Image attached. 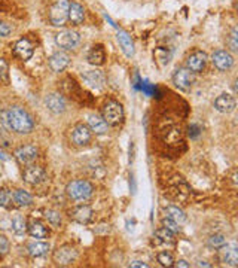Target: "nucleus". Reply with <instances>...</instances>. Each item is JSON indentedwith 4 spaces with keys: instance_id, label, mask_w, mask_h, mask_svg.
<instances>
[{
    "instance_id": "f257e3e1",
    "label": "nucleus",
    "mask_w": 238,
    "mask_h": 268,
    "mask_svg": "<svg viewBox=\"0 0 238 268\" xmlns=\"http://www.w3.org/2000/svg\"><path fill=\"white\" fill-rule=\"evenodd\" d=\"M6 110H8V118H9V127L12 131L18 134H29L33 131V118L29 115L27 110L21 107H11Z\"/></svg>"
},
{
    "instance_id": "f03ea898",
    "label": "nucleus",
    "mask_w": 238,
    "mask_h": 268,
    "mask_svg": "<svg viewBox=\"0 0 238 268\" xmlns=\"http://www.w3.org/2000/svg\"><path fill=\"white\" fill-rule=\"evenodd\" d=\"M68 198H71L73 201H87L93 197L94 192V186L84 179L79 180H71L66 188Z\"/></svg>"
},
{
    "instance_id": "7ed1b4c3",
    "label": "nucleus",
    "mask_w": 238,
    "mask_h": 268,
    "mask_svg": "<svg viewBox=\"0 0 238 268\" xmlns=\"http://www.w3.org/2000/svg\"><path fill=\"white\" fill-rule=\"evenodd\" d=\"M103 119L107 122V125H112V127H118L119 124H122L124 121V107L121 103L115 100H109L104 106H103L102 112Z\"/></svg>"
},
{
    "instance_id": "20e7f679",
    "label": "nucleus",
    "mask_w": 238,
    "mask_h": 268,
    "mask_svg": "<svg viewBox=\"0 0 238 268\" xmlns=\"http://www.w3.org/2000/svg\"><path fill=\"white\" fill-rule=\"evenodd\" d=\"M68 0H57L49 9V23L55 27L64 26L68 17Z\"/></svg>"
},
{
    "instance_id": "39448f33",
    "label": "nucleus",
    "mask_w": 238,
    "mask_h": 268,
    "mask_svg": "<svg viewBox=\"0 0 238 268\" xmlns=\"http://www.w3.org/2000/svg\"><path fill=\"white\" fill-rule=\"evenodd\" d=\"M173 84L179 90L188 93V91L192 90V87L195 84V75L189 69H186V67H179L174 72V75H173Z\"/></svg>"
},
{
    "instance_id": "423d86ee",
    "label": "nucleus",
    "mask_w": 238,
    "mask_h": 268,
    "mask_svg": "<svg viewBox=\"0 0 238 268\" xmlns=\"http://www.w3.org/2000/svg\"><path fill=\"white\" fill-rule=\"evenodd\" d=\"M77 258V250L71 246H61L54 252V262L57 265L66 267V265H71Z\"/></svg>"
},
{
    "instance_id": "0eeeda50",
    "label": "nucleus",
    "mask_w": 238,
    "mask_h": 268,
    "mask_svg": "<svg viewBox=\"0 0 238 268\" xmlns=\"http://www.w3.org/2000/svg\"><path fill=\"white\" fill-rule=\"evenodd\" d=\"M82 81L84 84L96 91H100L106 85V76L100 70H88L82 75Z\"/></svg>"
},
{
    "instance_id": "6e6552de",
    "label": "nucleus",
    "mask_w": 238,
    "mask_h": 268,
    "mask_svg": "<svg viewBox=\"0 0 238 268\" xmlns=\"http://www.w3.org/2000/svg\"><path fill=\"white\" fill-rule=\"evenodd\" d=\"M81 42V36L74 30H63L55 34V43L63 49H73Z\"/></svg>"
},
{
    "instance_id": "1a4fd4ad",
    "label": "nucleus",
    "mask_w": 238,
    "mask_h": 268,
    "mask_svg": "<svg viewBox=\"0 0 238 268\" xmlns=\"http://www.w3.org/2000/svg\"><path fill=\"white\" fill-rule=\"evenodd\" d=\"M211 61L214 67L220 72H226L231 67L234 66V57L231 52L225 51V49H217L213 55H211Z\"/></svg>"
},
{
    "instance_id": "9d476101",
    "label": "nucleus",
    "mask_w": 238,
    "mask_h": 268,
    "mask_svg": "<svg viewBox=\"0 0 238 268\" xmlns=\"http://www.w3.org/2000/svg\"><path fill=\"white\" fill-rule=\"evenodd\" d=\"M207 54L203 51H195L192 52L188 58H186V69H189L192 73H200L204 70L205 64H207Z\"/></svg>"
},
{
    "instance_id": "9b49d317",
    "label": "nucleus",
    "mask_w": 238,
    "mask_h": 268,
    "mask_svg": "<svg viewBox=\"0 0 238 268\" xmlns=\"http://www.w3.org/2000/svg\"><path fill=\"white\" fill-rule=\"evenodd\" d=\"M15 158L20 164L23 166H29L36 161L37 158V148L33 145H27V146H21L15 151Z\"/></svg>"
},
{
    "instance_id": "f8f14e48",
    "label": "nucleus",
    "mask_w": 238,
    "mask_h": 268,
    "mask_svg": "<svg viewBox=\"0 0 238 268\" xmlns=\"http://www.w3.org/2000/svg\"><path fill=\"white\" fill-rule=\"evenodd\" d=\"M91 130H90V127L88 125H85V124H77V125H74V128L71 130V140H73V143L74 145H77V146H85V145H88L90 142H91Z\"/></svg>"
},
{
    "instance_id": "ddd939ff",
    "label": "nucleus",
    "mask_w": 238,
    "mask_h": 268,
    "mask_svg": "<svg viewBox=\"0 0 238 268\" xmlns=\"http://www.w3.org/2000/svg\"><path fill=\"white\" fill-rule=\"evenodd\" d=\"M237 101L234 99V96L231 94H220L216 100H214V109L220 113H231L235 110Z\"/></svg>"
},
{
    "instance_id": "4468645a",
    "label": "nucleus",
    "mask_w": 238,
    "mask_h": 268,
    "mask_svg": "<svg viewBox=\"0 0 238 268\" xmlns=\"http://www.w3.org/2000/svg\"><path fill=\"white\" fill-rule=\"evenodd\" d=\"M14 54L21 58L23 61H27L33 57L34 48L33 45L30 43V40L27 39H20L15 45H14Z\"/></svg>"
},
{
    "instance_id": "2eb2a0df",
    "label": "nucleus",
    "mask_w": 238,
    "mask_h": 268,
    "mask_svg": "<svg viewBox=\"0 0 238 268\" xmlns=\"http://www.w3.org/2000/svg\"><path fill=\"white\" fill-rule=\"evenodd\" d=\"M23 177H24V180H26L27 183H30V185H39L40 182L45 180L46 173H45L43 168L39 167V166L29 164V167L26 168L24 173H23Z\"/></svg>"
},
{
    "instance_id": "dca6fc26",
    "label": "nucleus",
    "mask_w": 238,
    "mask_h": 268,
    "mask_svg": "<svg viewBox=\"0 0 238 268\" xmlns=\"http://www.w3.org/2000/svg\"><path fill=\"white\" fill-rule=\"evenodd\" d=\"M68 64H70V57L63 51H58L49 57V69L55 73L63 72Z\"/></svg>"
},
{
    "instance_id": "f3484780",
    "label": "nucleus",
    "mask_w": 238,
    "mask_h": 268,
    "mask_svg": "<svg viewBox=\"0 0 238 268\" xmlns=\"http://www.w3.org/2000/svg\"><path fill=\"white\" fill-rule=\"evenodd\" d=\"M46 107L52 112V113H55V115H60V113H63L64 110H66V100H64V97L61 96V94H58V93H52V94H49L48 97H46Z\"/></svg>"
},
{
    "instance_id": "a211bd4d",
    "label": "nucleus",
    "mask_w": 238,
    "mask_h": 268,
    "mask_svg": "<svg viewBox=\"0 0 238 268\" xmlns=\"http://www.w3.org/2000/svg\"><path fill=\"white\" fill-rule=\"evenodd\" d=\"M70 216L77 224L87 225V224H90L93 221V209L90 206H79V207L71 210Z\"/></svg>"
},
{
    "instance_id": "6ab92c4d",
    "label": "nucleus",
    "mask_w": 238,
    "mask_h": 268,
    "mask_svg": "<svg viewBox=\"0 0 238 268\" xmlns=\"http://www.w3.org/2000/svg\"><path fill=\"white\" fill-rule=\"evenodd\" d=\"M222 253H220V258L223 261V264L229 265V267H237L238 265V250H237V244H226L223 246L222 249H219Z\"/></svg>"
},
{
    "instance_id": "aec40b11",
    "label": "nucleus",
    "mask_w": 238,
    "mask_h": 268,
    "mask_svg": "<svg viewBox=\"0 0 238 268\" xmlns=\"http://www.w3.org/2000/svg\"><path fill=\"white\" fill-rule=\"evenodd\" d=\"M67 20L74 24V26H79L84 23L85 20V9L82 5H79L77 2H71L70 6H68V17Z\"/></svg>"
},
{
    "instance_id": "412c9836",
    "label": "nucleus",
    "mask_w": 238,
    "mask_h": 268,
    "mask_svg": "<svg viewBox=\"0 0 238 268\" xmlns=\"http://www.w3.org/2000/svg\"><path fill=\"white\" fill-rule=\"evenodd\" d=\"M88 127H90L91 133L103 136V134L107 133V127L109 125L100 115H90L88 116Z\"/></svg>"
},
{
    "instance_id": "4be33fe9",
    "label": "nucleus",
    "mask_w": 238,
    "mask_h": 268,
    "mask_svg": "<svg viewBox=\"0 0 238 268\" xmlns=\"http://www.w3.org/2000/svg\"><path fill=\"white\" fill-rule=\"evenodd\" d=\"M116 39H118V42H119L124 54L127 57H133L134 55V42H133L131 36L127 33V32H124V30H119L118 34H116Z\"/></svg>"
},
{
    "instance_id": "5701e85b",
    "label": "nucleus",
    "mask_w": 238,
    "mask_h": 268,
    "mask_svg": "<svg viewBox=\"0 0 238 268\" xmlns=\"http://www.w3.org/2000/svg\"><path fill=\"white\" fill-rule=\"evenodd\" d=\"M104 60H106V52H104L103 46L96 45L88 54V63H91L94 66H102L104 64Z\"/></svg>"
},
{
    "instance_id": "b1692460",
    "label": "nucleus",
    "mask_w": 238,
    "mask_h": 268,
    "mask_svg": "<svg viewBox=\"0 0 238 268\" xmlns=\"http://www.w3.org/2000/svg\"><path fill=\"white\" fill-rule=\"evenodd\" d=\"M27 230H29V234L34 237V238H46L49 235V230L42 222H39V221L30 222L29 227H27Z\"/></svg>"
},
{
    "instance_id": "393cba45",
    "label": "nucleus",
    "mask_w": 238,
    "mask_h": 268,
    "mask_svg": "<svg viewBox=\"0 0 238 268\" xmlns=\"http://www.w3.org/2000/svg\"><path fill=\"white\" fill-rule=\"evenodd\" d=\"M49 243H45V241H36V243H32L29 244L27 250L29 253L33 256V258H40V256H45L48 252H49Z\"/></svg>"
},
{
    "instance_id": "a878e982",
    "label": "nucleus",
    "mask_w": 238,
    "mask_h": 268,
    "mask_svg": "<svg viewBox=\"0 0 238 268\" xmlns=\"http://www.w3.org/2000/svg\"><path fill=\"white\" fill-rule=\"evenodd\" d=\"M14 203L20 207H27V206L33 204V197L23 189H17L14 192Z\"/></svg>"
},
{
    "instance_id": "bb28decb",
    "label": "nucleus",
    "mask_w": 238,
    "mask_h": 268,
    "mask_svg": "<svg viewBox=\"0 0 238 268\" xmlns=\"http://www.w3.org/2000/svg\"><path fill=\"white\" fill-rule=\"evenodd\" d=\"M166 213H167L169 218H171L173 221H176L177 224H182V222L186 221L185 212H183L182 209H179L177 206H167V207H166Z\"/></svg>"
},
{
    "instance_id": "cd10ccee",
    "label": "nucleus",
    "mask_w": 238,
    "mask_h": 268,
    "mask_svg": "<svg viewBox=\"0 0 238 268\" xmlns=\"http://www.w3.org/2000/svg\"><path fill=\"white\" fill-rule=\"evenodd\" d=\"M12 231L17 235H24L27 231V222L23 216L17 215L12 219Z\"/></svg>"
},
{
    "instance_id": "c85d7f7f",
    "label": "nucleus",
    "mask_w": 238,
    "mask_h": 268,
    "mask_svg": "<svg viewBox=\"0 0 238 268\" xmlns=\"http://www.w3.org/2000/svg\"><path fill=\"white\" fill-rule=\"evenodd\" d=\"M207 244H208L211 249H222L223 246H226V244H228V241H226L225 235L214 234V235H210V238H208Z\"/></svg>"
},
{
    "instance_id": "c756f323",
    "label": "nucleus",
    "mask_w": 238,
    "mask_h": 268,
    "mask_svg": "<svg viewBox=\"0 0 238 268\" xmlns=\"http://www.w3.org/2000/svg\"><path fill=\"white\" fill-rule=\"evenodd\" d=\"M14 206V194L9 189H0V207L11 209Z\"/></svg>"
},
{
    "instance_id": "7c9ffc66",
    "label": "nucleus",
    "mask_w": 238,
    "mask_h": 268,
    "mask_svg": "<svg viewBox=\"0 0 238 268\" xmlns=\"http://www.w3.org/2000/svg\"><path fill=\"white\" fill-rule=\"evenodd\" d=\"M45 218L54 228H58L61 225V215L57 210H46L45 212Z\"/></svg>"
},
{
    "instance_id": "2f4dec72",
    "label": "nucleus",
    "mask_w": 238,
    "mask_h": 268,
    "mask_svg": "<svg viewBox=\"0 0 238 268\" xmlns=\"http://www.w3.org/2000/svg\"><path fill=\"white\" fill-rule=\"evenodd\" d=\"M226 45H228V48H229L232 52H237L238 51V32L235 27L231 30V33L228 36V39H226Z\"/></svg>"
},
{
    "instance_id": "473e14b6",
    "label": "nucleus",
    "mask_w": 238,
    "mask_h": 268,
    "mask_svg": "<svg viewBox=\"0 0 238 268\" xmlns=\"http://www.w3.org/2000/svg\"><path fill=\"white\" fill-rule=\"evenodd\" d=\"M155 235H156V238H160L163 243H174V235H173V233H170L169 230H166L164 227L160 228V230H156V231H155Z\"/></svg>"
},
{
    "instance_id": "72a5a7b5",
    "label": "nucleus",
    "mask_w": 238,
    "mask_h": 268,
    "mask_svg": "<svg viewBox=\"0 0 238 268\" xmlns=\"http://www.w3.org/2000/svg\"><path fill=\"white\" fill-rule=\"evenodd\" d=\"M156 259H158V262L163 267H173V264H174V259H173L171 253H169V252H160Z\"/></svg>"
},
{
    "instance_id": "f704fd0d",
    "label": "nucleus",
    "mask_w": 238,
    "mask_h": 268,
    "mask_svg": "<svg viewBox=\"0 0 238 268\" xmlns=\"http://www.w3.org/2000/svg\"><path fill=\"white\" fill-rule=\"evenodd\" d=\"M163 227L166 228V230H169L170 233L173 234H177V233H180V227H179V224L176 222V221H173L171 218H164L163 219Z\"/></svg>"
},
{
    "instance_id": "c9c22d12",
    "label": "nucleus",
    "mask_w": 238,
    "mask_h": 268,
    "mask_svg": "<svg viewBox=\"0 0 238 268\" xmlns=\"http://www.w3.org/2000/svg\"><path fill=\"white\" fill-rule=\"evenodd\" d=\"M0 79L5 82H8V79H9V67H8L6 60L2 57H0Z\"/></svg>"
},
{
    "instance_id": "e433bc0d",
    "label": "nucleus",
    "mask_w": 238,
    "mask_h": 268,
    "mask_svg": "<svg viewBox=\"0 0 238 268\" xmlns=\"http://www.w3.org/2000/svg\"><path fill=\"white\" fill-rule=\"evenodd\" d=\"M9 252V240L5 235L0 234V256L6 255Z\"/></svg>"
},
{
    "instance_id": "4c0bfd02",
    "label": "nucleus",
    "mask_w": 238,
    "mask_h": 268,
    "mask_svg": "<svg viewBox=\"0 0 238 268\" xmlns=\"http://www.w3.org/2000/svg\"><path fill=\"white\" fill-rule=\"evenodd\" d=\"M11 33H12V27L3 21H0V37H8Z\"/></svg>"
},
{
    "instance_id": "58836bf2",
    "label": "nucleus",
    "mask_w": 238,
    "mask_h": 268,
    "mask_svg": "<svg viewBox=\"0 0 238 268\" xmlns=\"http://www.w3.org/2000/svg\"><path fill=\"white\" fill-rule=\"evenodd\" d=\"M149 265L146 264V262H143V261H133L131 264H130V268H147Z\"/></svg>"
},
{
    "instance_id": "ea45409f",
    "label": "nucleus",
    "mask_w": 238,
    "mask_h": 268,
    "mask_svg": "<svg viewBox=\"0 0 238 268\" xmlns=\"http://www.w3.org/2000/svg\"><path fill=\"white\" fill-rule=\"evenodd\" d=\"M173 267H176V268H189L191 267V264H188L185 259H180V261H177V262H174L173 264Z\"/></svg>"
},
{
    "instance_id": "a19ab883",
    "label": "nucleus",
    "mask_w": 238,
    "mask_h": 268,
    "mask_svg": "<svg viewBox=\"0 0 238 268\" xmlns=\"http://www.w3.org/2000/svg\"><path fill=\"white\" fill-rule=\"evenodd\" d=\"M198 134H200V131H198V128H197L195 125H191V127H189V136H191V137H197Z\"/></svg>"
},
{
    "instance_id": "79ce46f5",
    "label": "nucleus",
    "mask_w": 238,
    "mask_h": 268,
    "mask_svg": "<svg viewBox=\"0 0 238 268\" xmlns=\"http://www.w3.org/2000/svg\"><path fill=\"white\" fill-rule=\"evenodd\" d=\"M198 267H211V264H207L205 261H201V262L198 264Z\"/></svg>"
}]
</instances>
